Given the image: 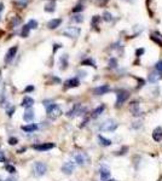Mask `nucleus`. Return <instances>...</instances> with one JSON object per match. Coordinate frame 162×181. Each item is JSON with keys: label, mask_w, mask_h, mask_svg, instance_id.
<instances>
[{"label": "nucleus", "mask_w": 162, "mask_h": 181, "mask_svg": "<svg viewBox=\"0 0 162 181\" xmlns=\"http://www.w3.org/2000/svg\"><path fill=\"white\" fill-rule=\"evenodd\" d=\"M46 113H47V117L48 118H57L61 116V113H62V110L61 108L57 105V104H54V103H51V104H48L46 105Z\"/></svg>", "instance_id": "nucleus-1"}, {"label": "nucleus", "mask_w": 162, "mask_h": 181, "mask_svg": "<svg viewBox=\"0 0 162 181\" xmlns=\"http://www.w3.org/2000/svg\"><path fill=\"white\" fill-rule=\"evenodd\" d=\"M33 171H34V175L35 176H43L46 174L47 171V166L43 162H35L33 164Z\"/></svg>", "instance_id": "nucleus-2"}, {"label": "nucleus", "mask_w": 162, "mask_h": 181, "mask_svg": "<svg viewBox=\"0 0 162 181\" xmlns=\"http://www.w3.org/2000/svg\"><path fill=\"white\" fill-rule=\"evenodd\" d=\"M117 128V123L114 120H107L99 126V129L102 132H114Z\"/></svg>", "instance_id": "nucleus-3"}, {"label": "nucleus", "mask_w": 162, "mask_h": 181, "mask_svg": "<svg viewBox=\"0 0 162 181\" xmlns=\"http://www.w3.org/2000/svg\"><path fill=\"white\" fill-rule=\"evenodd\" d=\"M74 159H75V163H78L79 166H86V164L90 163V157L88 155L85 153V152H78L74 155Z\"/></svg>", "instance_id": "nucleus-4"}, {"label": "nucleus", "mask_w": 162, "mask_h": 181, "mask_svg": "<svg viewBox=\"0 0 162 181\" xmlns=\"http://www.w3.org/2000/svg\"><path fill=\"white\" fill-rule=\"evenodd\" d=\"M128 92L127 90H124V89H121L117 92V98H116V106H121L122 105L127 99H128Z\"/></svg>", "instance_id": "nucleus-5"}, {"label": "nucleus", "mask_w": 162, "mask_h": 181, "mask_svg": "<svg viewBox=\"0 0 162 181\" xmlns=\"http://www.w3.org/2000/svg\"><path fill=\"white\" fill-rule=\"evenodd\" d=\"M79 34H80V28H76V27H69L63 31V35H66L68 38H73V39H76Z\"/></svg>", "instance_id": "nucleus-6"}, {"label": "nucleus", "mask_w": 162, "mask_h": 181, "mask_svg": "<svg viewBox=\"0 0 162 181\" xmlns=\"http://www.w3.org/2000/svg\"><path fill=\"white\" fill-rule=\"evenodd\" d=\"M74 170H75V162H73V161H68L62 166V171L67 175H70Z\"/></svg>", "instance_id": "nucleus-7"}, {"label": "nucleus", "mask_w": 162, "mask_h": 181, "mask_svg": "<svg viewBox=\"0 0 162 181\" xmlns=\"http://www.w3.org/2000/svg\"><path fill=\"white\" fill-rule=\"evenodd\" d=\"M54 147V144L52 143H45V144H39V145H34L33 149L36 150V151H40V152H44V151H48Z\"/></svg>", "instance_id": "nucleus-8"}, {"label": "nucleus", "mask_w": 162, "mask_h": 181, "mask_svg": "<svg viewBox=\"0 0 162 181\" xmlns=\"http://www.w3.org/2000/svg\"><path fill=\"white\" fill-rule=\"evenodd\" d=\"M17 51H18V47L17 46H13V47H11L9 51H7V53H6V57H5V63H7L9 64L13 58H15V56L17 54Z\"/></svg>", "instance_id": "nucleus-9"}, {"label": "nucleus", "mask_w": 162, "mask_h": 181, "mask_svg": "<svg viewBox=\"0 0 162 181\" xmlns=\"http://www.w3.org/2000/svg\"><path fill=\"white\" fill-rule=\"evenodd\" d=\"M85 111V109L81 106L80 104H76L74 108H73L68 113H67V116L68 117H74V116H78V115H80L81 112H84Z\"/></svg>", "instance_id": "nucleus-10"}, {"label": "nucleus", "mask_w": 162, "mask_h": 181, "mask_svg": "<svg viewBox=\"0 0 162 181\" xmlns=\"http://www.w3.org/2000/svg\"><path fill=\"white\" fill-rule=\"evenodd\" d=\"M109 90H110L109 86L102 85V86H99V87H96V88L93 89V93H94L96 95H103V94H105V93H108Z\"/></svg>", "instance_id": "nucleus-11"}, {"label": "nucleus", "mask_w": 162, "mask_h": 181, "mask_svg": "<svg viewBox=\"0 0 162 181\" xmlns=\"http://www.w3.org/2000/svg\"><path fill=\"white\" fill-rule=\"evenodd\" d=\"M34 117H35V115H34L33 109H31V108L26 109V111H24V113H23V120L26 122H31L34 120Z\"/></svg>", "instance_id": "nucleus-12"}, {"label": "nucleus", "mask_w": 162, "mask_h": 181, "mask_svg": "<svg viewBox=\"0 0 162 181\" xmlns=\"http://www.w3.org/2000/svg\"><path fill=\"white\" fill-rule=\"evenodd\" d=\"M99 174H101V178H102V180L103 181H107V180H109V178H110V169L108 168V167H101V169H99Z\"/></svg>", "instance_id": "nucleus-13"}, {"label": "nucleus", "mask_w": 162, "mask_h": 181, "mask_svg": "<svg viewBox=\"0 0 162 181\" xmlns=\"http://www.w3.org/2000/svg\"><path fill=\"white\" fill-rule=\"evenodd\" d=\"M21 105L23 106V108L29 109V108H31V106L34 105V99H33V98H30V97H24V99L22 100Z\"/></svg>", "instance_id": "nucleus-14"}, {"label": "nucleus", "mask_w": 162, "mask_h": 181, "mask_svg": "<svg viewBox=\"0 0 162 181\" xmlns=\"http://www.w3.org/2000/svg\"><path fill=\"white\" fill-rule=\"evenodd\" d=\"M61 23H62V19H61V18L51 19L50 22L47 23V28H48V29H56V28H58V27L61 26Z\"/></svg>", "instance_id": "nucleus-15"}, {"label": "nucleus", "mask_w": 162, "mask_h": 181, "mask_svg": "<svg viewBox=\"0 0 162 181\" xmlns=\"http://www.w3.org/2000/svg\"><path fill=\"white\" fill-rule=\"evenodd\" d=\"M149 82H151V84H156V82H159V80L161 79V75L159 71H152L149 74Z\"/></svg>", "instance_id": "nucleus-16"}, {"label": "nucleus", "mask_w": 162, "mask_h": 181, "mask_svg": "<svg viewBox=\"0 0 162 181\" xmlns=\"http://www.w3.org/2000/svg\"><path fill=\"white\" fill-rule=\"evenodd\" d=\"M152 139L155 141H161L162 140V128L161 127L155 128V130L152 132Z\"/></svg>", "instance_id": "nucleus-17"}, {"label": "nucleus", "mask_w": 162, "mask_h": 181, "mask_svg": "<svg viewBox=\"0 0 162 181\" xmlns=\"http://www.w3.org/2000/svg\"><path fill=\"white\" fill-rule=\"evenodd\" d=\"M38 125H35V123H30V125L28 126H22V130L27 132V133H31V132H35L38 130Z\"/></svg>", "instance_id": "nucleus-18"}, {"label": "nucleus", "mask_w": 162, "mask_h": 181, "mask_svg": "<svg viewBox=\"0 0 162 181\" xmlns=\"http://www.w3.org/2000/svg\"><path fill=\"white\" fill-rule=\"evenodd\" d=\"M78 86H79V79H76V77L66 81V87L67 88H73V87H78Z\"/></svg>", "instance_id": "nucleus-19"}, {"label": "nucleus", "mask_w": 162, "mask_h": 181, "mask_svg": "<svg viewBox=\"0 0 162 181\" xmlns=\"http://www.w3.org/2000/svg\"><path fill=\"white\" fill-rule=\"evenodd\" d=\"M59 63H61V69L62 70L67 69V67H68V54H63L61 57V59H59Z\"/></svg>", "instance_id": "nucleus-20"}, {"label": "nucleus", "mask_w": 162, "mask_h": 181, "mask_svg": "<svg viewBox=\"0 0 162 181\" xmlns=\"http://www.w3.org/2000/svg\"><path fill=\"white\" fill-rule=\"evenodd\" d=\"M104 109H105V106L104 105H101V106H98L94 111H93V113H92V118H97L98 116H101V113L104 111Z\"/></svg>", "instance_id": "nucleus-21"}, {"label": "nucleus", "mask_w": 162, "mask_h": 181, "mask_svg": "<svg viewBox=\"0 0 162 181\" xmlns=\"http://www.w3.org/2000/svg\"><path fill=\"white\" fill-rule=\"evenodd\" d=\"M56 10V3L54 1H50L45 5V11L46 12H54Z\"/></svg>", "instance_id": "nucleus-22"}, {"label": "nucleus", "mask_w": 162, "mask_h": 181, "mask_svg": "<svg viewBox=\"0 0 162 181\" xmlns=\"http://www.w3.org/2000/svg\"><path fill=\"white\" fill-rule=\"evenodd\" d=\"M98 141H99V144L102 146H110L111 145V140H109V139H105L102 135H98Z\"/></svg>", "instance_id": "nucleus-23"}, {"label": "nucleus", "mask_w": 162, "mask_h": 181, "mask_svg": "<svg viewBox=\"0 0 162 181\" xmlns=\"http://www.w3.org/2000/svg\"><path fill=\"white\" fill-rule=\"evenodd\" d=\"M131 111L133 112V115H134V116H138V115H139V104L138 103H132L131 104Z\"/></svg>", "instance_id": "nucleus-24"}, {"label": "nucleus", "mask_w": 162, "mask_h": 181, "mask_svg": "<svg viewBox=\"0 0 162 181\" xmlns=\"http://www.w3.org/2000/svg\"><path fill=\"white\" fill-rule=\"evenodd\" d=\"M29 31H30V28L28 27V24H27V26H24V27L22 28L21 36H22V38H27V36H29Z\"/></svg>", "instance_id": "nucleus-25"}, {"label": "nucleus", "mask_w": 162, "mask_h": 181, "mask_svg": "<svg viewBox=\"0 0 162 181\" xmlns=\"http://www.w3.org/2000/svg\"><path fill=\"white\" fill-rule=\"evenodd\" d=\"M103 19H104L105 22H111V21L114 19V18H112V15H111L110 12L105 11V12L103 13Z\"/></svg>", "instance_id": "nucleus-26"}, {"label": "nucleus", "mask_w": 162, "mask_h": 181, "mask_svg": "<svg viewBox=\"0 0 162 181\" xmlns=\"http://www.w3.org/2000/svg\"><path fill=\"white\" fill-rule=\"evenodd\" d=\"M21 22H22V19H21L20 17H17V16H16V17H13V19L11 21V27H12V28H16Z\"/></svg>", "instance_id": "nucleus-27"}, {"label": "nucleus", "mask_w": 162, "mask_h": 181, "mask_svg": "<svg viewBox=\"0 0 162 181\" xmlns=\"http://www.w3.org/2000/svg\"><path fill=\"white\" fill-rule=\"evenodd\" d=\"M5 169L10 173V174H15L16 173V168L13 167V166H11V164H6L5 166Z\"/></svg>", "instance_id": "nucleus-28"}, {"label": "nucleus", "mask_w": 162, "mask_h": 181, "mask_svg": "<svg viewBox=\"0 0 162 181\" xmlns=\"http://www.w3.org/2000/svg\"><path fill=\"white\" fill-rule=\"evenodd\" d=\"M28 27H29L30 29H35V28L38 27V22H36L35 19H30V21L28 22Z\"/></svg>", "instance_id": "nucleus-29"}, {"label": "nucleus", "mask_w": 162, "mask_h": 181, "mask_svg": "<svg viewBox=\"0 0 162 181\" xmlns=\"http://www.w3.org/2000/svg\"><path fill=\"white\" fill-rule=\"evenodd\" d=\"M73 21L76 22V23H81V22H84V17H82V15H76L73 17Z\"/></svg>", "instance_id": "nucleus-30"}, {"label": "nucleus", "mask_w": 162, "mask_h": 181, "mask_svg": "<svg viewBox=\"0 0 162 181\" xmlns=\"http://www.w3.org/2000/svg\"><path fill=\"white\" fill-rule=\"evenodd\" d=\"M116 65H117V61L115 58H111L109 61V67L110 68H116Z\"/></svg>", "instance_id": "nucleus-31"}, {"label": "nucleus", "mask_w": 162, "mask_h": 181, "mask_svg": "<svg viewBox=\"0 0 162 181\" xmlns=\"http://www.w3.org/2000/svg\"><path fill=\"white\" fill-rule=\"evenodd\" d=\"M101 21V17H99V16H94V17L92 18V26L93 27H96L97 26V24H98V22Z\"/></svg>", "instance_id": "nucleus-32"}, {"label": "nucleus", "mask_w": 162, "mask_h": 181, "mask_svg": "<svg viewBox=\"0 0 162 181\" xmlns=\"http://www.w3.org/2000/svg\"><path fill=\"white\" fill-rule=\"evenodd\" d=\"M155 68H156V71L162 72V61H160V62H157L155 64Z\"/></svg>", "instance_id": "nucleus-33"}, {"label": "nucleus", "mask_w": 162, "mask_h": 181, "mask_svg": "<svg viewBox=\"0 0 162 181\" xmlns=\"http://www.w3.org/2000/svg\"><path fill=\"white\" fill-rule=\"evenodd\" d=\"M84 10V6L82 5H76L75 7H74V9H73V12H80V11H82Z\"/></svg>", "instance_id": "nucleus-34"}, {"label": "nucleus", "mask_w": 162, "mask_h": 181, "mask_svg": "<svg viewBox=\"0 0 162 181\" xmlns=\"http://www.w3.org/2000/svg\"><path fill=\"white\" fill-rule=\"evenodd\" d=\"M82 64H84V65L88 64V65H92L93 68H96V64H94V62H93L92 59H86V61H84V62H82Z\"/></svg>", "instance_id": "nucleus-35"}, {"label": "nucleus", "mask_w": 162, "mask_h": 181, "mask_svg": "<svg viewBox=\"0 0 162 181\" xmlns=\"http://www.w3.org/2000/svg\"><path fill=\"white\" fill-rule=\"evenodd\" d=\"M109 1V0H96V4L97 5H99V6H103V5H105Z\"/></svg>", "instance_id": "nucleus-36"}, {"label": "nucleus", "mask_w": 162, "mask_h": 181, "mask_svg": "<svg viewBox=\"0 0 162 181\" xmlns=\"http://www.w3.org/2000/svg\"><path fill=\"white\" fill-rule=\"evenodd\" d=\"M17 143H18L17 138H10V139H9V144H10V145H16Z\"/></svg>", "instance_id": "nucleus-37"}, {"label": "nucleus", "mask_w": 162, "mask_h": 181, "mask_svg": "<svg viewBox=\"0 0 162 181\" xmlns=\"http://www.w3.org/2000/svg\"><path fill=\"white\" fill-rule=\"evenodd\" d=\"M143 53H144V48H140V50H137V52H135V54L138 56V57H139V56H142Z\"/></svg>", "instance_id": "nucleus-38"}, {"label": "nucleus", "mask_w": 162, "mask_h": 181, "mask_svg": "<svg viewBox=\"0 0 162 181\" xmlns=\"http://www.w3.org/2000/svg\"><path fill=\"white\" fill-rule=\"evenodd\" d=\"M53 46H54V47H53V52L57 51V48H61V47H62V45H61V44H54Z\"/></svg>", "instance_id": "nucleus-39"}, {"label": "nucleus", "mask_w": 162, "mask_h": 181, "mask_svg": "<svg viewBox=\"0 0 162 181\" xmlns=\"http://www.w3.org/2000/svg\"><path fill=\"white\" fill-rule=\"evenodd\" d=\"M78 74H79L80 77H85L86 76V72L85 71H78Z\"/></svg>", "instance_id": "nucleus-40"}, {"label": "nucleus", "mask_w": 162, "mask_h": 181, "mask_svg": "<svg viewBox=\"0 0 162 181\" xmlns=\"http://www.w3.org/2000/svg\"><path fill=\"white\" fill-rule=\"evenodd\" d=\"M33 89H34L33 86H28V87L26 88V92H30V90H33Z\"/></svg>", "instance_id": "nucleus-41"}, {"label": "nucleus", "mask_w": 162, "mask_h": 181, "mask_svg": "<svg viewBox=\"0 0 162 181\" xmlns=\"http://www.w3.org/2000/svg\"><path fill=\"white\" fill-rule=\"evenodd\" d=\"M13 111H15V108H12L11 110H9V111H7V115H9V116L11 117V116H12V112H13Z\"/></svg>", "instance_id": "nucleus-42"}, {"label": "nucleus", "mask_w": 162, "mask_h": 181, "mask_svg": "<svg viewBox=\"0 0 162 181\" xmlns=\"http://www.w3.org/2000/svg\"><path fill=\"white\" fill-rule=\"evenodd\" d=\"M0 162H5V157H4V155L0 152Z\"/></svg>", "instance_id": "nucleus-43"}, {"label": "nucleus", "mask_w": 162, "mask_h": 181, "mask_svg": "<svg viewBox=\"0 0 162 181\" xmlns=\"http://www.w3.org/2000/svg\"><path fill=\"white\" fill-rule=\"evenodd\" d=\"M5 181H16V180H15L13 178H7V179H6Z\"/></svg>", "instance_id": "nucleus-44"}, {"label": "nucleus", "mask_w": 162, "mask_h": 181, "mask_svg": "<svg viewBox=\"0 0 162 181\" xmlns=\"http://www.w3.org/2000/svg\"><path fill=\"white\" fill-rule=\"evenodd\" d=\"M3 9H4V5H3V4H0V12L3 11Z\"/></svg>", "instance_id": "nucleus-45"}, {"label": "nucleus", "mask_w": 162, "mask_h": 181, "mask_svg": "<svg viewBox=\"0 0 162 181\" xmlns=\"http://www.w3.org/2000/svg\"><path fill=\"white\" fill-rule=\"evenodd\" d=\"M126 1H129V3H133L134 0H126Z\"/></svg>", "instance_id": "nucleus-46"}, {"label": "nucleus", "mask_w": 162, "mask_h": 181, "mask_svg": "<svg viewBox=\"0 0 162 181\" xmlns=\"http://www.w3.org/2000/svg\"><path fill=\"white\" fill-rule=\"evenodd\" d=\"M108 181H116V180H114V179H112V180H108Z\"/></svg>", "instance_id": "nucleus-47"}, {"label": "nucleus", "mask_w": 162, "mask_h": 181, "mask_svg": "<svg viewBox=\"0 0 162 181\" xmlns=\"http://www.w3.org/2000/svg\"><path fill=\"white\" fill-rule=\"evenodd\" d=\"M0 77H1V72H0Z\"/></svg>", "instance_id": "nucleus-48"}]
</instances>
